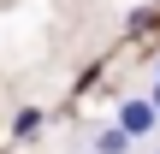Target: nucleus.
<instances>
[{
	"label": "nucleus",
	"instance_id": "4",
	"mask_svg": "<svg viewBox=\"0 0 160 154\" xmlns=\"http://www.w3.org/2000/svg\"><path fill=\"white\" fill-rule=\"evenodd\" d=\"M148 101H154V107H160V77H154V95H148Z\"/></svg>",
	"mask_w": 160,
	"mask_h": 154
},
{
	"label": "nucleus",
	"instance_id": "5",
	"mask_svg": "<svg viewBox=\"0 0 160 154\" xmlns=\"http://www.w3.org/2000/svg\"><path fill=\"white\" fill-rule=\"evenodd\" d=\"M154 77H160V65H154Z\"/></svg>",
	"mask_w": 160,
	"mask_h": 154
},
{
	"label": "nucleus",
	"instance_id": "2",
	"mask_svg": "<svg viewBox=\"0 0 160 154\" xmlns=\"http://www.w3.org/2000/svg\"><path fill=\"white\" fill-rule=\"evenodd\" d=\"M125 148H131V131H125V125H113V131L95 137V154H125Z\"/></svg>",
	"mask_w": 160,
	"mask_h": 154
},
{
	"label": "nucleus",
	"instance_id": "1",
	"mask_svg": "<svg viewBox=\"0 0 160 154\" xmlns=\"http://www.w3.org/2000/svg\"><path fill=\"white\" fill-rule=\"evenodd\" d=\"M119 125H125L131 137H148V131L160 125V107L154 101H125V107H119Z\"/></svg>",
	"mask_w": 160,
	"mask_h": 154
},
{
	"label": "nucleus",
	"instance_id": "3",
	"mask_svg": "<svg viewBox=\"0 0 160 154\" xmlns=\"http://www.w3.org/2000/svg\"><path fill=\"white\" fill-rule=\"evenodd\" d=\"M36 131H42V113H36V107H24V113L12 119V137H36Z\"/></svg>",
	"mask_w": 160,
	"mask_h": 154
}]
</instances>
